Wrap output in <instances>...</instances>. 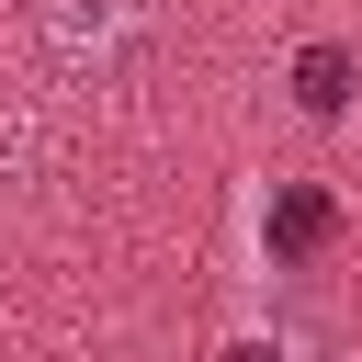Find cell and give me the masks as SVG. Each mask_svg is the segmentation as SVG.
<instances>
[{"label":"cell","mask_w":362,"mask_h":362,"mask_svg":"<svg viewBox=\"0 0 362 362\" xmlns=\"http://www.w3.org/2000/svg\"><path fill=\"white\" fill-rule=\"evenodd\" d=\"M328 238H339V204H328L317 181L272 192V249H283V260H305V249H328Z\"/></svg>","instance_id":"6da1fadb"},{"label":"cell","mask_w":362,"mask_h":362,"mask_svg":"<svg viewBox=\"0 0 362 362\" xmlns=\"http://www.w3.org/2000/svg\"><path fill=\"white\" fill-rule=\"evenodd\" d=\"M294 102H305V113H351V57H339V45H305V57H294Z\"/></svg>","instance_id":"7a4b0ae2"},{"label":"cell","mask_w":362,"mask_h":362,"mask_svg":"<svg viewBox=\"0 0 362 362\" xmlns=\"http://www.w3.org/2000/svg\"><path fill=\"white\" fill-rule=\"evenodd\" d=\"M215 362H283V351H272V339H226Z\"/></svg>","instance_id":"3957f363"}]
</instances>
